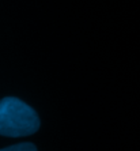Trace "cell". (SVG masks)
Listing matches in <instances>:
<instances>
[{
	"instance_id": "obj_2",
	"label": "cell",
	"mask_w": 140,
	"mask_h": 151,
	"mask_svg": "<svg viewBox=\"0 0 140 151\" xmlns=\"http://www.w3.org/2000/svg\"><path fill=\"white\" fill-rule=\"evenodd\" d=\"M0 151H38V150L33 143H19L10 146V147L1 148Z\"/></svg>"
},
{
	"instance_id": "obj_1",
	"label": "cell",
	"mask_w": 140,
	"mask_h": 151,
	"mask_svg": "<svg viewBox=\"0 0 140 151\" xmlns=\"http://www.w3.org/2000/svg\"><path fill=\"white\" fill-rule=\"evenodd\" d=\"M41 121L34 109L15 97L0 99V135L23 137L35 134Z\"/></svg>"
}]
</instances>
